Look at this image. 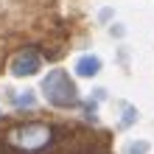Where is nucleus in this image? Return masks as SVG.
I'll list each match as a JSON object with an SVG mask.
<instances>
[{
	"label": "nucleus",
	"instance_id": "nucleus-4",
	"mask_svg": "<svg viewBox=\"0 0 154 154\" xmlns=\"http://www.w3.org/2000/svg\"><path fill=\"white\" fill-rule=\"evenodd\" d=\"M98 70H101V59L93 56V53H87V56H81V59L76 62V73H79V76H84V79L95 76Z\"/></svg>",
	"mask_w": 154,
	"mask_h": 154
},
{
	"label": "nucleus",
	"instance_id": "nucleus-6",
	"mask_svg": "<svg viewBox=\"0 0 154 154\" xmlns=\"http://www.w3.org/2000/svg\"><path fill=\"white\" fill-rule=\"evenodd\" d=\"M17 104H20V106H34V95L28 93V90H25V95H20V98H17Z\"/></svg>",
	"mask_w": 154,
	"mask_h": 154
},
{
	"label": "nucleus",
	"instance_id": "nucleus-3",
	"mask_svg": "<svg viewBox=\"0 0 154 154\" xmlns=\"http://www.w3.org/2000/svg\"><path fill=\"white\" fill-rule=\"evenodd\" d=\"M39 65H42L39 53L34 51V48H25V51H20V53L11 59V73H14V76H34V73L39 70Z\"/></svg>",
	"mask_w": 154,
	"mask_h": 154
},
{
	"label": "nucleus",
	"instance_id": "nucleus-2",
	"mask_svg": "<svg viewBox=\"0 0 154 154\" xmlns=\"http://www.w3.org/2000/svg\"><path fill=\"white\" fill-rule=\"evenodd\" d=\"M42 93L48 98V104L53 106H73L79 101V90L67 70H51L42 79Z\"/></svg>",
	"mask_w": 154,
	"mask_h": 154
},
{
	"label": "nucleus",
	"instance_id": "nucleus-1",
	"mask_svg": "<svg viewBox=\"0 0 154 154\" xmlns=\"http://www.w3.org/2000/svg\"><path fill=\"white\" fill-rule=\"evenodd\" d=\"M53 140V129L48 123H20L6 134V143L20 151H42Z\"/></svg>",
	"mask_w": 154,
	"mask_h": 154
},
{
	"label": "nucleus",
	"instance_id": "nucleus-5",
	"mask_svg": "<svg viewBox=\"0 0 154 154\" xmlns=\"http://www.w3.org/2000/svg\"><path fill=\"white\" fill-rule=\"evenodd\" d=\"M149 151V143H129V149H126V154H146Z\"/></svg>",
	"mask_w": 154,
	"mask_h": 154
}]
</instances>
